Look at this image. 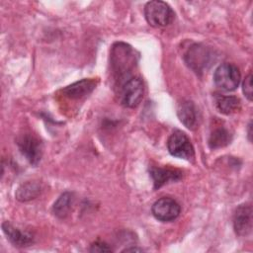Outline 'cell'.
<instances>
[{"instance_id": "obj_1", "label": "cell", "mask_w": 253, "mask_h": 253, "mask_svg": "<svg viewBox=\"0 0 253 253\" xmlns=\"http://www.w3.org/2000/svg\"><path fill=\"white\" fill-rule=\"evenodd\" d=\"M136 63L133 49L124 42H117L113 45L111 53V64L116 78L120 81L128 80L129 73Z\"/></svg>"}, {"instance_id": "obj_2", "label": "cell", "mask_w": 253, "mask_h": 253, "mask_svg": "<svg viewBox=\"0 0 253 253\" xmlns=\"http://www.w3.org/2000/svg\"><path fill=\"white\" fill-rule=\"evenodd\" d=\"M144 17L150 26L154 28H162L173 22L175 13L167 3L154 0L145 4Z\"/></svg>"}, {"instance_id": "obj_3", "label": "cell", "mask_w": 253, "mask_h": 253, "mask_svg": "<svg viewBox=\"0 0 253 253\" xmlns=\"http://www.w3.org/2000/svg\"><path fill=\"white\" fill-rule=\"evenodd\" d=\"M213 56L212 51L209 47L203 44H194L187 50L185 61L193 71L201 74L207 71L212 64Z\"/></svg>"}, {"instance_id": "obj_4", "label": "cell", "mask_w": 253, "mask_h": 253, "mask_svg": "<svg viewBox=\"0 0 253 253\" xmlns=\"http://www.w3.org/2000/svg\"><path fill=\"white\" fill-rule=\"evenodd\" d=\"M240 72L231 63H222L214 70L213 81L216 87L223 91H233L240 83Z\"/></svg>"}, {"instance_id": "obj_5", "label": "cell", "mask_w": 253, "mask_h": 253, "mask_svg": "<svg viewBox=\"0 0 253 253\" xmlns=\"http://www.w3.org/2000/svg\"><path fill=\"white\" fill-rule=\"evenodd\" d=\"M144 85L140 78L130 77L121 87V102L126 108H135L143 98Z\"/></svg>"}, {"instance_id": "obj_6", "label": "cell", "mask_w": 253, "mask_h": 253, "mask_svg": "<svg viewBox=\"0 0 253 253\" xmlns=\"http://www.w3.org/2000/svg\"><path fill=\"white\" fill-rule=\"evenodd\" d=\"M167 148L170 154L177 158L190 160L194 158L195 155L190 138L181 130H176L169 136L167 140Z\"/></svg>"}, {"instance_id": "obj_7", "label": "cell", "mask_w": 253, "mask_h": 253, "mask_svg": "<svg viewBox=\"0 0 253 253\" xmlns=\"http://www.w3.org/2000/svg\"><path fill=\"white\" fill-rule=\"evenodd\" d=\"M151 211L156 219L163 222H168L176 219L179 216L181 207L174 199L163 197L158 199L152 205Z\"/></svg>"}, {"instance_id": "obj_8", "label": "cell", "mask_w": 253, "mask_h": 253, "mask_svg": "<svg viewBox=\"0 0 253 253\" xmlns=\"http://www.w3.org/2000/svg\"><path fill=\"white\" fill-rule=\"evenodd\" d=\"M17 143L20 151L28 161L32 165H38L42 155V142L31 134H23Z\"/></svg>"}, {"instance_id": "obj_9", "label": "cell", "mask_w": 253, "mask_h": 253, "mask_svg": "<svg viewBox=\"0 0 253 253\" xmlns=\"http://www.w3.org/2000/svg\"><path fill=\"white\" fill-rule=\"evenodd\" d=\"M233 226L236 234L248 235L252 230V208L250 205L239 206L233 215Z\"/></svg>"}, {"instance_id": "obj_10", "label": "cell", "mask_w": 253, "mask_h": 253, "mask_svg": "<svg viewBox=\"0 0 253 253\" xmlns=\"http://www.w3.org/2000/svg\"><path fill=\"white\" fill-rule=\"evenodd\" d=\"M177 115L181 123L189 129L194 130L199 126V112L192 101H183L177 108Z\"/></svg>"}, {"instance_id": "obj_11", "label": "cell", "mask_w": 253, "mask_h": 253, "mask_svg": "<svg viewBox=\"0 0 253 253\" xmlns=\"http://www.w3.org/2000/svg\"><path fill=\"white\" fill-rule=\"evenodd\" d=\"M95 87L96 82L94 79H82L62 89V93L71 100H77L90 94Z\"/></svg>"}, {"instance_id": "obj_12", "label": "cell", "mask_w": 253, "mask_h": 253, "mask_svg": "<svg viewBox=\"0 0 253 253\" xmlns=\"http://www.w3.org/2000/svg\"><path fill=\"white\" fill-rule=\"evenodd\" d=\"M2 229H3V232L6 234L7 238L15 246L26 247V246H30L34 242L33 237L30 234L21 231L20 229H18L8 221L3 222Z\"/></svg>"}, {"instance_id": "obj_13", "label": "cell", "mask_w": 253, "mask_h": 253, "mask_svg": "<svg viewBox=\"0 0 253 253\" xmlns=\"http://www.w3.org/2000/svg\"><path fill=\"white\" fill-rule=\"evenodd\" d=\"M149 172L154 183V189H159L163 185L171 181H177L182 177V173L180 171L169 168L153 167Z\"/></svg>"}, {"instance_id": "obj_14", "label": "cell", "mask_w": 253, "mask_h": 253, "mask_svg": "<svg viewBox=\"0 0 253 253\" xmlns=\"http://www.w3.org/2000/svg\"><path fill=\"white\" fill-rule=\"evenodd\" d=\"M215 105L224 115H231L240 109V100L235 96H216Z\"/></svg>"}, {"instance_id": "obj_15", "label": "cell", "mask_w": 253, "mask_h": 253, "mask_svg": "<svg viewBox=\"0 0 253 253\" xmlns=\"http://www.w3.org/2000/svg\"><path fill=\"white\" fill-rule=\"evenodd\" d=\"M231 134L224 127H217L213 129L209 138V145L211 149L223 147L230 143Z\"/></svg>"}, {"instance_id": "obj_16", "label": "cell", "mask_w": 253, "mask_h": 253, "mask_svg": "<svg viewBox=\"0 0 253 253\" xmlns=\"http://www.w3.org/2000/svg\"><path fill=\"white\" fill-rule=\"evenodd\" d=\"M73 194L66 192L62 194L58 200L53 205V212L59 218H64L71 210V206L73 204Z\"/></svg>"}, {"instance_id": "obj_17", "label": "cell", "mask_w": 253, "mask_h": 253, "mask_svg": "<svg viewBox=\"0 0 253 253\" xmlns=\"http://www.w3.org/2000/svg\"><path fill=\"white\" fill-rule=\"evenodd\" d=\"M41 192V187L38 183L27 182L21 185L16 191V198L21 202H27L33 200L39 196Z\"/></svg>"}, {"instance_id": "obj_18", "label": "cell", "mask_w": 253, "mask_h": 253, "mask_svg": "<svg viewBox=\"0 0 253 253\" xmlns=\"http://www.w3.org/2000/svg\"><path fill=\"white\" fill-rule=\"evenodd\" d=\"M242 90H243V93L245 95V97L249 100V101H252V74L249 73L244 81H243V84H242Z\"/></svg>"}, {"instance_id": "obj_19", "label": "cell", "mask_w": 253, "mask_h": 253, "mask_svg": "<svg viewBox=\"0 0 253 253\" xmlns=\"http://www.w3.org/2000/svg\"><path fill=\"white\" fill-rule=\"evenodd\" d=\"M112 248L103 241H96L90 247V252H111Z\"/></svg>"}, {"instance_id": "obj_20", "label": "cell", "mask_w": 253, "mask_h": 253, "mask_svg": "<svg viewBox=\"0 0 253 253\" xmlns=\"http://www.w3.org/2000/svg\"><path fill=\"white\" fill-rule=\"evenodd\" d=\"M129 251H134V252H141L143 251L141 248H137V247H130V248H126L123 250V252H129Z\"/></svg>"}]
</instances>
